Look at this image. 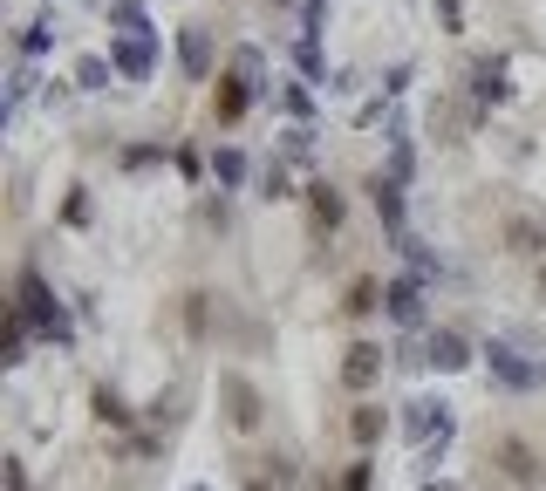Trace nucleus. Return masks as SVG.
Masks as SVG:
<instances>
[{
  "label": "nucleus",
  "mask_w": 546,
  "mask_h": 491,
  "mask_svg": "<svg viewBox=\"0 0 546 491\" xmlns=\"http://www.w3.org/2000/svg\"><path fill=\"white\" fill-rule=\"evenodd\" d=\"M178 55H185V76L192 82L212 76V41H205V28H185V35H178Z\"/></svg>",
  "instance_id": "nucleus-11"
},
{
  "label": "nucleus",
  "mask_w": 546,
  "mask_h": 491,
  "mask_svg": "<svg viewBox=\"0 0 546 491\" xmlns=\"http://www.w3.org/2000/svg\"><path fill=\"white\" fill-rule=\"evenodd\" d=\"M424 362L451 376V369H465V362H471V348H465L458 335H451V328H430V335H424Z\"/></svg>",
  "instance_id": "nucleus-5"
},
{
  "label": "nucleus",
  "mask_w": 546,
  "mask_h": 491,
  "mask_svg": "<svg viewBox=\"0 0 546 491\" xmlns=\"http://www.w3.org/2000/svg\"><path fill=\"white\" fill-rule=\"evenodd\" d=\"M308 198H314V219H321V226H335V219H342V198H335V185H308Z\"/></svg>",
  "instance_id": "nucleus-20"
},
{
  "label": "nucleus",
  "mask_w": 546,
  "mask_h": 491,
  "mask_svg": "<svg viewBox=\"0 0 546 491\" xmlns=\"http://www.w3.org/2000/svg\"><path fill=\"white\" fill-rule=\"evenodd\" d=\"M437 14H444V28L458 35V0H437Z\"/></svg>",
  "instance_id": "nucleus-26"
},
{
  "label": "nucleus",
  "mask_w": 546,
  "mask_h": 491,
  "mask_svg": "<svg viewBox=\"0 0 546 491\" xmlns=\"http://www.w3.org/2000/svg\"><path fill=\"white\" fill-rule=\"evenodd\" d=\"M48 41H55V28H28V35H21V55H28V62H35V55H48Z\"/></svg>",
  "instance_id": "nucleus-23"
},
{
  "label": "nucleus",
  "mask_w": 546,
  "mask_h": 491,
  "mask_svg": "<svg viewBox=\"0 0 546 491\" xmlns=\"http://www.w3.org/2000/svg\"><path fill=\"white\" fill-rule=\"evenodd\" d=\"M7 491H28V471H21V464H7Z\"/></svg>",
  "instance_id": "nucleus-27"
},
{
  "label": "nucleus",
  "mask_w": 546,
  "mask_h": 491,
  "mask_svg": "<svg viewBox=\"0 0 546 491\" xmlns=\"http://www.w3.org/2000/svg\"><path fill=\"white\" fill-rule=\"evenodd\" d=\"M383 430H390V416L376 410V403H362V410L349 416V437H355V444H376V437H383Z\"/></svg>",
  "instance_id": "nucleus-15"
},
{
  "label": "nucleus",
  "mask_w": 546,
  "mask_h": 491,
  "mask_svg": "<svg viewBox=\"0 0 546 491\" xmlns=\"http://www.w3.org/2000/svg\"><path fill=\"white\" fill-rule=\"evenodd\" d=\"M383 307H390L403 328H417V321H424V287H417V280H390V287H383Z\"/></svg>",
  "instance_id": "nucleus-6"
},
{
  "label": "nucleus",
  "mask_w": 546,
  "mask_h": 491,
  "mask_svg": "<svg viewBox=\"0 0 546 491\" xmlns=\"http://www.w3.org/2000/svg\"><path fill=\"white\" fill-rule=\"evenodd\" d=\"M369 198H376L383 226H403V185H396V178H376V185H369Z\"/></svg>",
  "instance_id": "nucleus-13"
},
{
  "label": "nucleus",
  "mask_w": 546,
  "mask_h": 491,
  "mask_svg": "<svg viewBox=\"0 0 546 491\" xmlns=\"http://www.w3.org/2000/svg\"><path fill=\"white\" fill-rule=\"evenodd\" d=\"M246 103H253V82H246V76H233L226 89H219L212 116H219V123H239V116H246Z\"/></svg>",
  "instance_id": "nucleus-12"
},
{
  "label": "nucleus",
  "mask_w": 546,
  "mask_h": 491,
  "mask_svg": "<svg viewBox=\"0 0 546 491\" xmlns=\"http://www.w3.org/2000/svg\"><path fill=\"white\" fill-rule=\"evenodd\" d=\"M471 89H478V103H499V96H506V62H478V69H471Z\"/></svg>",
  "instance_id": "nucleus-14"
},
{
  "label": "nucleus",
  "mask_w": 546,
  "mask_h": 491,
  "mask_svg": "<svg viewBox=\"0 0 546 491\" xmlns=\"http://www.w3.org/2000/svg\"><path fill=\"white\" fill-rule=\"evenodd\" d=\"M212 178H219V185H239V178H246V157L239 151H212Z\"/></svg>",
  "instance_id": "nucleus-21"
},
{
  "label": "nucleus",
  "mask_w": 546,
  "mask_h": 491,
  "mask_svg": "<svg viewBox=\"0 0 546 491\" xmlns=\"http://www.w3.org/2000/svg\"><path fill=\"white\" fill-rule=\"evenodd\" d=\"M424 491H444V485H424Z\"/></svg>",
  "instance_id": "nucleus-30"
},
{
  "label": "nucleus",
  "mask_w": 546,
  "mask_h": 491,
  "mask_svg": "<svg viewBox=\"0 0 546 491\" xmlns=\"http://www.w3.org/2000/svg\"><path fill=\"white\" fill-rule=\"evenodd\" d=\"M246 491H273V485H267V478H253V485H246Z\"/></svg>",
  "instance_id": "nucleus-28"
},
{
  "label": "nucleus",
  "mask_w": 546,
  "mask_h": 491,
  "mask_svg": "<svg viewBox=\"0 0 546 491\" xmlns=\"http://www.w3.org/2000/svg\"><path fill=\"white\" fill-rule=\"evenodd\" d=\"M294 62H301V76L328 82V69H321V41H314V35H301V41H294Z\"/></svg>",
  "instance_id": "nucleus-17"
},
{
  "label": "nucleus",
  "mask_w": 546,
  "mask_h": 491,
  "mask_svg": "<svg viewBox=\"0 0 546 491\" xmlns=\"http://www.w3.org/2000/svg\"><path fill=\"white\" fill-rule=\"evenodd\" d=\"M390 178H396V185L410 178V130H403V123L390 130Z\"/></svg>",
  "instance_id": "nucleus-18"
},
{
  "label": "nucleus",
  "mask_w": 546,
  "mask_h": 491,
  "mask_svg": "<svg viewBox=\"0 0 546 491\" xmlns=\"http://www.w3.org/2000/svg\"><path fill=\"white\" fill-rule=\"evenodd\" d=\"M506 253H546V219L512 212V219H506Z\"/></svg>",
  "instance_id": "nucleus-9"
},
{
  "label": "nucleus",
  "mask_w": 546,
  "mask_h": 491,
  "mask_svg": "<svg viewBox=\"0 0 546 491\" xmlns=\"http://www.w3.org/2000/svg\"><path fill=\"white\" fill-rule=\"evenodd\" d=\"M342 307H349V314H376V307H383V287H376V280H355Z\"/></svg>",
  "instance_id": "nucleus-19"
},
{
  "label": "nucleus",
  "mask_w": 546,
  "mask_h": 491,
  "mask_svg": "<svg viewBox=\"0 0 546 491\" xmlns=\"http://www.w3.org/2000/svg\"><path fill=\"white\" fill-rule=\"evenodd\" d=\"M376 376H383V348H376V341H355L349 362H342V382H349V389H369Z\"/></svg>",
  "instance_id": "nucleus-7"
},
{
  "label": "nucleus",
  "mask_w": 546,
  "mask_h": 491,
  "mask_svg": "<svg viewBox=\"0 0 546 491\" xmlns=\"http://www.w3.org/2000/svg\"><path fill=\"white\" fill-rule=\"evenodd\" d=\"M110 76H117V62H103V55H82L76 62V89H110Z\"/></svg>",
  "instance_id": "nucleus-16"
},
{
  "label": "nucleus",
  "mask_w": 546,
  "mask_h": 491,
  "mask_svg": "<svg viewBox=\"0 0 546 491\" xmlns=\"http://www.w3.org/2000/svg\"><path fill=\"white\" fill-rule=\"evenodd\" d=\"M499 464H506V478H519V485H540V457L526 451L519 437H499Z\"/></svg>",
  "instance_id": "nucleus-10"
},
{
  "label": "nucleus",
  "mask_w": 546,
  "mask_h": 491,
  "mask_svg": "<svg viewBox=\"0 0 546 491\" xmlns=\"http://www.w3.org/2000/svg\"><path fill=\"white\" fill-rule=\"evenodd\" d=\"M403 430H410L417 444H430V437H444V430H451V416H444V403L417 396V403H410V416H403Z\"/></svg>",
  "instance_id": "nucleus-8"
},
{
  "label": "nucleus",
  "mask_w": 546,
  "mask_h": 491,
  "mask_svg": "<svg viewBox=\"0 0 546 491\" xmlns=\"http://www.w3.org/2000/svg\"><path fill=\"white\" fill-rule=\"evenodd\" d=\"M96 416H103V423H130V410H123L110 389H96Z\"/></svg>",
  "instance_id": "nucleus-24"
},
{
  "label": "nucleus",
  "mask_w": 546,
  "mask_h": 491,
  "mask_svg": "<svg viewBox=\"0 0 546 491\" xmlns=\"http://www.w3.org/2000/svg\"><path fill=\"white\" fill-rule=\"evenodd\" d=\"M485 355H492V376L506 382V389H533V382H546V362H519V348H506V341H492Z\"/></svg>",
  "instance_id": "nucleus-3"
},
{
  "label": "nucleus",
  "mask_w": 546,
  "mask_h": 491,
  "mask_svg": "<svg viewBox=\"0 0 546 491\" xmlns=\"http://www.w3.org/2000/svg\"><path fill=\"white\" fill-rule=\"evenodd\" d=\"M540 294H546V273H540Z\"/></svg>",
  "instance_id": "nucleus-29"
},
{
  "label": "nucleus",
  "mask_w": 546,
  "mask_h": 491,
  "mask_svg": "<svg viewBox=\"0 0 546 491\" xmlns=\"http://www.w3.org/2000/svg\"><path fill=\"white\" fill-rule=\"evenodd\" d=\"M185 328L205 335V294H185Z\"/></svg>",
  "instance_id": "nucleus-25"
},
{
  "label": "nucleus",
  "mask_w": 546,
  "mask_h": 491,
  "mask_svg": "<svg viewBox=\"0 0 546 491\" xmlns=\"http://www.w3.org/2000/svg\"><path fill=\"white\" fill-rule=\"evenodd\" d=\"M219 396H226V423H233V430H260V389L239 376V369L219 376Z\"/></svg>",
  "instance_id": "nucleus-2"
},
{
  "label": "nucleus",
  "mask_w": 546,
  "mask_h": 491,
  "mask_svg": "<svg viewBox=\"0 0 546 491\" xmlns=\"http://www.w3.org/2000/svg\"><path fill=\"white\" fill-rule=\"evenodd\" d=\"M260 69H267V62H260V48H239V55H233V76H246L253 89H260Z\"/></svg>",
  "instance_id": "nucleus-22"
},
{
  "label": "nucleus",
  "mask_w": 546,
  "mask_h": 491,
  "mask_svg": "<svg viewBox=\"0 0 546 491\" xmlns=\"http://www.w3.org/2000/svg\"><path fill=\"white\" fill-rule=\"evenodd\" d=\"M14 314H21L28 328H41L48 341H62V348L76 341V328L62 321V301L48 294V280H41V273H21V307H14Z\"/></svg>",
  "instance_id": "nucleus-1"
},
{
  "label": "nucleus",
  "mask_w": 546,
  "mask_h": 491,
  "mask_svg": "<svg viewBox=\"0 0 546 491\" xmlns=\"http://www.w3.org/2000/svg\"><path fill=\"white\" fill-rule=\"evenodd\" d=\"M110 62H117V76L144 82V76H151V28H130V35L110 48Z\"/></svg>",
  "instance_id": "nucleus-4"
}]
</instances>
